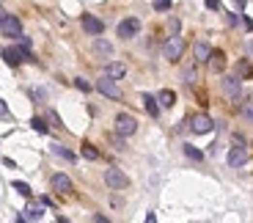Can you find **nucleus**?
I'll use <instances>...</instances> for the list:
<instances>
[{
  "mask_svg": "<svg viewBox=\"0 0 253 223\" xmlns=\"http://www.w3.org/2000/svg\"><path fill=\"white\" fill-rule=\"evenodd\" d=\"M105 75H108V78H113V80H121L126 75V66L121 64V61H110L108 66H105Z\"/></svg>",
  "mask_w": 253,
  "mask_h": 223,
  "instance_id": "obj_15",
  "label": "nucleus"
},
{
  "mask_svg": "<svg viewBox=\"0 0 253 223\" xmlns=\"http://www.w3.org/2000/svg\"><path fill=\"white\" fill-rule=\"evenodd\" d=\"M206 66H209V72L220 75V72L226 69V55H223L220 50H212V52H209V61H206Z\"/></svg>",
  "mask_w": 253,
  "mask_h": 223,
  "instance_id": "obj_12",
  "label": "nucleus"
},
{
  "mask_svg": "<svg viewBox=\"0 0 253 223\" xmlns=\"http://www.w3.org/2000/svg\"><path fill=\"white\" fill-rule=\"evenodd\" d=\"M220 88H223V94L231 96V99H239V96H242V83H239V78H237V75H228V78H223Z\"/></svg>",
  "mask_w": 253,
  "mask_h": 223,
  "instance_id": "obj_8",
  "label": "nucleus"
},
{
  "mask_svg": "<svg viewBox=\"0 0 253 223\" xmlns=\"http://www.w3.org/2000/svg\"><path fill=\"white\" fill-rule=\"evenodd\" d=\"M3 58H6L9 66H17L19 61H25V52H22V47H6V50H3Z\"/></svg>",
  "mask_w": 253,
  "mask_h": 223,
  "instance_id": "obj_13",
  "label": "nucleus"
},
{
  "mask_svg": "<svg viewBox=\"0 0 253 223\" xmlns=\"http://www.w3.org/2000/svg\"><path fill=\"white\" fill-rule=\"evenodd\" d=\"M105 185H108L110 190H124L126 185H129V176H126L124 171H118V168H108V171H105Z\"/></svg>",
  "mask_w": 253,
  "mask_h": 223,
  "instance_id": "obj_4",
  "label": "nucleus"
},
{
  "mask_svg": "<svg viewBox=\"0 0 253 223\" xmlns=\"http://www.w3.org/2000/svg\"><path fill=\"white\" fill-rule=\"evenodd\" d=\"M0 33L9 36V39H22V22L17 14H3L0 19Z\"/></svg>",
  "mask_w": 253,
  "mask_h": 223,
  "instance_id": "obj_1",
  "label": "nucleus"
},
{
  "mask_svg": "<svg viewBox=\"0 0 253 223\" xmlns=\"http://www.w3.org/2000/svg\"><path fill=\"white\" fill-rule=\"evenodd\" d=\"M242 116H245V119H248V121H251V124H253V108H251V105H248V108H245V111H242Z\"/></svg>",
  "mask_w": 253,
  "mask_h": 223,
  "instance_id": "obj_30",
  "label": "nucleus"
},
{
  "mask_svg": "<svg viewBox=\"0 0 253 223\" xmlns=\"http://www.w3.org/2000/svg\"><path fill=\"white\" fill-rule=\"evenodd\" d=\"M3 14H6V11H3V9H0V19H3Z\"/></svg>",
  "mask_w": 253,
  "mask_h": 223,
  "instance_id": "obj_36",
  "label": "nucleus"
},
{
  "mask_svg": "<svg viewBox=\"0 0 253 223\" xmlns=\"http://www.w3.org/2000/svg\"><path fill=\"white\" fill-rule=\"evenodd\" d=\"M226 160H228V165H231V168H242V165L248 163V149H245V146H231Z\"/></svg>",
  "mask_w": 253,
  "mask_h": 223,
  "instance_id": "obj_9",
  "label": "nucleus"
},
{
  "mask_svg": "<svg viewBox=\"0 0 253 223\" xmlns=\"http://www.w3.org/2000/svg\"><path fill=\"white\" fill-rule=\"evenodd\" d=\"M6 113H9V108H6V102H3V99H0V116H6Z\"/></svg>",
  "mask_w": 253,
  "mask_h": 223,
  "instance_id": "obj_33",
  "label": "nucleus"
},
{
  "mask_svg": "<svg viewBox=\"0 0 253 223\" xmlns=\"http://www.w3.org/2000/svg\"><path fill=\"white\" fill-rule=\"evenodd\" d=\"M209 52H212V47H209L206 42H195V44H193L195 64H206V61H209Z\"/></svg>",
  "mask_w": 253,
  "mask_h": 223,
  "instance_id": "obj_14",
  "label": "nucleus"
},
{
  "mask_svg": "<svg viewBox=\"0 0 253 223\" xmlns=\"http://www.w3.org/2000/svg\"><path fill=\"white\" fill-rule=\"evenodd\" d=\"M80 155L85 157V160H99V152L94 149L91 143H83V149H80Z\"/></svg>",
  "mask_w": 253,
  "mask_h": 223,
  "instance_id": "obj_21",
  "label": "nucleus"
},
{
  "mask_svg": "<svg viewBox=\"0 0 253 223\" xmlns=\"http://www.w3.org/2000/svg\"><path fill=\"white\" fill-rule=\"evenodd\" d=\"M154 9H157V11H168L171 9V0H154Z\"/></svg>",
  "mask_w": 253,
  "mask_h": 223,
  "instance_id": "obj_27",
  "label": "nucleus"
},
{
  "mask_svg": "<svg viewBox=\"0 0 253 223\" xmlns=\"http://www.w3.org/2000/svg\"><path fill=\"white\" fill-rule=\"evenodd\" d=\"M50 185H52L55 193H61V196H69V193H72V179H69L66 174H55L50 179Z\"/></svg>",
  "mask_w": 253,
  "mask_h": 223,
  "instance_id": "obj_10",
  "label": "nucleus"
},
{
  "mask_svg": "<svg viewBox=\"0 0 253 223\" xmlns=\"http://www.w3.org/2000/svg\"><path fill=\"white\" fill-rule=\"evenodd\" d=\"M50 121L55 124V127H63V124H61V116H58L55 111H50Z\"/></svg>",
  "mask_w": 253,
  "mask_h": 223,
  "instance_id": "obj_29",
  "label": "nucleus"
},
{
  "mask_svg": "<svg viewBox=\"0 0 253 223\" xmlns=\"http://www.w3.org/2000/svg\"><path fill=\"white\" fill-rule=\"evenodd\" d=\"M182 52H185V39H182L179 33H174L168 42L162 44V55H165L171 64H176V61L182 58Z\"/></svg>",
  "mask_w": 253,
  "mask_h": 223,
  "instance_id": "obj_2",
  "label": "nucleus"
},
{
  "mask_svg": "<svg viewBox=\"0 0 253 223\" xmlns=\"http://www.w3.org/2000/svg\"><path fill=\"white\" fill-rule=\"evenodd\" d=\"M168 25H171V31H174V33H179V19H176V17H174V19H171V22H168Z\"/></svg>",
  "mask_w": 253,
  "mask_h": 223,
  "instance_id": "obj_31",
  "label": "nucleus"
},
{
  "mask_svg": "<svg viewBox=\"0 0 253 223\" xmlns=\"http://www.w3.org/2000/svg\"><path fill=\"white\" fill-rule=\"evenodd\" d=\"M190 129H193L195 135H206V132H212V129H215V121H212L206 113H198V116H193V119H190Z\"/></svg>",
  "mask_w": 253,
  "mask_h": 223,
  "instance_id": "obj_6",
  "label": "nucleus"
},
{
  "mask_svg": "<svg viewBox=\"0 0 253 223\" xmlns=\"http://www.w3.org/2000/svg\"><path fill=\"white\" fill-rule=\"evenodd\" d=\"M157 102H160L162 108H174V105H176V94H174L171 88H162L160 96H157Z\"/></svg>",
  "mask_w": 253,
  "mask_h": 223,
  "instance_id": "obj_18",
  "label": "nucleus"
},
{
  "mask_svg": "<svg viewBox=\"0 0 253 223\" xmlns=\"http://www.w3.org/2000/svg\"><path fill=\"white\" fill-rule=\"evenodd\" d=\"M248 55H253V42H248Z\"/></svg>",
  "mask_w": 253,
  "mask_h": 223,
  "instance_id": "obj_34",
  "label": "nucleus"
},
{
  "mask_svg": "<svg viewBox=\"0 0 253 223\" xmlns=\"http://www.w3.org/2000/svg\"><path fill=\"white\" fill-rule=\"evenodd\" d=\"M143 105H146V113H149V116H154V119L160 116V105H157V99H154L152 94H143Z\"/></svg>",
  "mask_w": 253,
  "mask_h": 223,
  "instance_id": "obj_19",
  "label": "nucleus"
},
{
  "mask_svg": "<svg viewBox=\"0 0 253 223\" xmlns=\"http://www.w3.org/2000/svg\"><path fill=\"white\" fill-rule=\"evenodd\" d=\"M237 78H253L251 61H239V64H237Z\"/></svg>",
  "mask_w": 253,
  "mask_h": 223,
  "instance_id": "obj_20",
  "label": "nucleus"
},
{
  "mask_svg": "<svg viewBox=\"0 0 253 223\" xmlns=\"http://www.w3.org/2000/svg\"><path fill=\"white\" fill-rule=\"evenodd\" d=\"M96 91H99L102 96H108V99H121V88H118L116 80L108 78V75L102 80H96Z\"/></svg>",
  "mask_w": 253,
  "mask_h": 223,
  "instance_id": "obj_5",
  "label": "nucleus"
},
{
  "mask_svg": "<svg viewBox=\"0 0 253 223\" xmlns=\"http://www.w3.org/2000/svg\"><path fill=\"white\" fill-rule=\"evenodd\" d=\"M234 3H237V6H239V9H242V6H245V0H234Z\"/></svg>",
  "mask_w": 253,
  "mask_h": 223,
  "instance_id": "obj_35",
  "label": "nucleus"
},
{
  "mask_svg": "<svg viewBox=\"0 0 253 223\" xmlns=\"http://www.w3.org/2000/svg\"><path fill=\"white\" fill-rule=\"evenodd\" d=\"M138 33H141V19L138 17H126L118 22V36H121V39H132V36H138Z\"/></svg>",
  "mask_w": 253,
  "mask_h": 223,
  "instance_id": "obj_7",
  "label": "nucleus"
},
{
  "mask_svg": "<svg viewBox=\"0 0 253 223\" xmlns=\"http://www.w3.org/2000/svg\"><path fill=\"white\" fill-rule=\"evenodd\" d=\"M14 190H17V193H19V196H31V188H28V185H25V182H14Z\"/></svg>",
  "mask_w": 253,
  "mask_h": 223,
  "instance_id": "obj_24",
  "label": "nucleus"
},
{
  "mask_svg": "<svg viewBox=\"0 0 253 223\" xmlns=\"http://www.w3.org/2000/svg\"><path fill=\"white\" fill-rule=\"evenodd\" d=\"M39 218H44V201L42 204H28L25 215H19V221H39Z\"/></svg>",
  "mask_w": 253,
  "mask_h": 223,
  "instance_id": "obj_16",
  "label": "nucleus"
},
{
  "mask_svg": "<svg viewBox=\"0 0 253 223\" xmlns=\"http://www.w3.org/2000/svg\"><path fill=\"white\" fill-rule=\"evenodd\" d=\"M52 152H55V155H58V157H63V160H72V163H75V155H72L69 149H63V146L52 143Z\"/></svg>",
  "mask_w": 253,
  "mask_h": 223,
  "instance_id": "obj_22",
  "label": "nucleus"
},
{
  "mask_svg": "<svg viewBox=\"0 0 253 223\" xmlns=\"http://www.w3.org/2000/svg\"><path fill=\"white\" fill-rule=\"evenodd\" d=\"M83 31L88 36H102V31H105V22L96 17H91V14H85L83 17Z\"/></svg>",
  "mask_w": 253,
  "mask_h": 223,
  "instance_id": "obj_11",
  "label": "nucleus"
},
{
  "mask_svg": "<svg viewBox=\"0 0 253 223\" xmlns=\"http://www.w3.org/2000/svg\"><path fill=\"white\" fill-rule=\"evenodd\" d=\"M185 78H187V83H195V69H193V66L185 69Z\"/></svg>",
  "mask_w": 253,
  "mask_h": 223,
  "instance_id": "obj_28",
  "label": "nucleus"
},
{
  "mask_svg": "<svg viewBox=\"0 0 253 223\" xmlns=\"http://www.w3.org/2000/svg\"><path fill=\"white\" fill-rule=\"evenodd\" d=\"M206 9H220V0H206Z\"/></svg>",
  "mask_w": 253,
  "mask_h": 223,
  "instance_id": "obj_32",
  "label": "nucleus"
},
{
  "mask_svg": "<svg viewBox=\"0 0 253 223\" xmlns=\"http://www.w3.org/2000/svg\"><path fill=\"white\" fill-rule=\"evenodd\" d=\"M116 132H118L121 138L135 135V132H138V121H135V116H129V113H118V116H116Z\"/></svg>",
  "mask_w": 253,
  "mask_h": 223,
  "instance_id": "obj_3",
  "label": "nucleus"
},
{
  "mask_svg": "<svg viewBox=\"0 0 253 223\" xmlns=\"http://www.w3.org/2000/svg\"><path fill=\"white\" fill-rule=\"evenodd\" d=\"M31 124H33L36 132H47V124H44V119H31Z\"/></svg>",
  "mask_w": 253,
  "mask_h": 223,
  "instance_id": "obj_25",
  "label": "nucleus"
},
{
  "mask_svg": "<svg viewBox=\"0 0 253 223\" xmlns=\"http://www.w3.org/2000/svg\"><path fill=\"white\" fill-rule=\"evenodd\" d=\"M94 52L102 55V58H110V55H113V47H110V42H105V39L96 36V42H94Z\"/></svg>",
  "mask_w": 253,
  "mask_h": 223,
  "instance_id": "obj_17",
  "label": "nucleus"
},
{
  "mask_svg": "<svg viewBox=\"0 0 253 223\" xmlns=\"http://www.w3.org/2000/svg\"><path fill=\"white\" fill-rule=\"evenodd\" d=\"M75 86L80 88V91H85V94L91 91V83H88V80H83V78H77V80H75Z\"/></svg>",
  "mask_w": 253,
  "mask_h": 223,
  "instance_id": "obj_26",
  "label": "nucleus"
},
{
  "mask_svg": "<svg viewBox=\"0 0 253 223\" xmlns=\"http://www.w3.org/2000/svg\"><path fill=\"white\" fill-rule=\"evenodd\" d=\"M185 155L190 157V160H201V152H198V149H195V146H190V143H185Z\"/></svg>",
  "mask_w": 253,
  "mask_h": 223,
  "instance_id": "obj_23",
  "label": "nucleus"
}]
</instances>
